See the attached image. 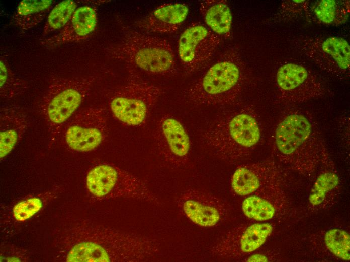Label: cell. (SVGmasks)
Instances as JSON below:
<instances>
[{
  "mask_svg": "<svg viewBox=\"0 0 350 262\" xmlns=\"http://www.w3.org/2000/svg\"><path fill=\"white\" fill-rule=\"evenodd\" d=\"M271 139L276 161L299 174L309 176L319 167H332L318 124L306 111L291 109L285 112L276 123Z\"/></svg>",
  "mask_w": 350,
  "mask_h": 262,
  "instance_id": "cell-1",
  "label": "cell"
},
{
  "mask_svg": "<svg viewBox=\"0 0 350 262\" xmlns=\"http://www.w3.org/2000/svg\"><path fill=\"white\" fill-rule=\"evenodd\" d=\"M259 117L250 107L226 112L204 129L201 139L221 159L236 163L248 157L262 139Z\"/></svg>",
  "mask_w": 350,
  "mask_h": 262,
  "instance_id": "cell-2",
  "label": "cell"
},
{
  "mask_svg": "<svg viewBox=\"0 0 350 262\" xmlns=\"http://www.w3.org/2000/svg\"><path fill=\"white\" fill-rule=\"evenodd\" d=\"M243 62L235 51L226 53L189 89L190 100L207 106L227 105L241 94L245 79Z\"/></svg>",
  "mask_w": 350,
  "mask_h": 262,
  "instance_id": "cell-3",
  "label": "cell"
},
{
  "mask_svg": "<svg viewBox=\"0 0 350 262\" xmlns=\"http://www.w3.org/2000/svg\"><path fill=\"white\" fill-rule=\"evenodd\" d=\"M108 52L112 57L150 74H167L176 67L174 54L167 40L134 30L126 31L119 42Z\"/></svg>",
  "mask_w": 350,
  "mask_h": 262,
  "instance_id": "cell-4",
  "label": "cell"
},
{
  "mask_svg": "<svg viewBox=\"0 0 350 262\" xmlns=\"http://www.w3.org/2000/svg\"><path fill=\"white\" fill-rule=\"evenodd\" d=\"M161 94L159 87L144 80L131 68L126 83L111 99V111L117 120L125 125H141L147 120Z\"/></svg>",
  "mask_w": 350,
  "mask_h": 262,
  "instance_id": "cell-5",
  "label": "cell"
},
{
  "mask_svg": "<svg viewBox=\"0 0 350 262\" xmlns=\"http://www.w3.org/2000/svg\"><path fill=\"white\" fill-rule=\"evenodd\" d=\"M95 79L93 76L60 79L49 85L40 108L52 138L61 133L64 125L75 114Z\"/></svg>",
  "mask_w": 350,
  "mask_h": 262,
  "instance_id": "cell-6",
  "label": "cell"
},
{
  "mask_svg": "<svg viewBox=\"0 0 350 262\" xmlns=\"http://www.w3.org/2000/svg\"><path fill=\"white\" fill-rule=\"evenodd\" d=\"M86 186L99 198L122 197L158 203L146 184L131 173L107 164L98 165L88 173Z\"/></svg>",
  "mask_w": 350,
  "mask_h": 262,
  "instance_id": "cell-7",
  "label": "cell"
},
{
  "mask_svg": "<svg viewBox=\"0 0 350 262\" xmlns=\"http://www.w3.org/2000/svg\"><path fill=\"white\" fill-rule=\"evenodd\" d=\"M292 45L322 70L339 78L349 76L350 47L344 39L302 36L294 39Z\"/></svg>",
  "mask_w": 350,
  "mask_h": 262,
  "instance_id": "cell-8",
  "label": "cell"
},
{
  "mask_svg": "<svg viewBox=\"0 0 350 262\" xmlns=\"http://www.w3.org/2000/svg\"><path fill=\"white\" fill-rule=\"evenodd\" d=\"M277 161L266 159L239 166L230 179L235 194L246 196L284 193L287 175Z\"/></svg>",
  "mask_w": 350,
  "mask_h": 262,
  "instance_id": "cell-9",
  "label": "cell"
},
{
  "mask_svg": "<svg viewBox=\"0 0 350 262\" xmlns=\"http://www.w3.org/2000/svg\"><path fill=\"white\" fill-rule=\"evenodd\" d=\"M275 80L278 100L286 105H298L320 98L327 92L325 84L316 73L296 63L281 66Z\"/></svg>",
  "mask_w": 350,
  "mask_h": 262,
  "instance_id": "cell-10",
  "label": "cell"
},
{
  "mask_svg": "<svg viewBox=\"0 0 350 262\" xmlns=\"http://www.w3.org/2000/svg\"><path fill=\"white\" fill-rule=\"evenodd\" d=\"M107 127L106 110L102 108L91 107L75 113L62 131L66 143L71 149L88 152L96 148L104 141Z\"/></svg>",
  "mask_w": 350,
  "mask_h": 262,
  "instance_id": "cell-11",
  "label": "cell"
},
{
  "mask_svg": "<svg viewBox=\"0 0 350 262\" xmlns=\"http://www.w3.org/2000/svg\"><path fill=\"white\" fill-rule=\"evenodd\" d=\"M221 41V37L199 23L185 29L179 40L178 54L186 73H194L208 63Z\"/></svg>",
  "mask_w": 350,
  "mask_h": 262,
  "instance_id": "cell-12",
  "label": "cell"
},
{
  "mask_svg": "<svg viewBox=\"0 0 350 262\" xmlns=\"http://www.w3.org/2000/svg\"><path fill=\"white\" fill-rule=\"evenodd\" d=\"M273 230L272 225L268 223L236 226L218 240L212 247L211 253L224 258H239L260 248Z\"/></svg>",
  "mask_w": 350,
  "mask_h": 262,
  "instance_id": "cell-13",
  "label": "cell"
},
{
  "mask_svg": "<svg viewBox=\"0 0 350 262\" xmlns=\"http://www.w3.org/2000/svg\"><path fill=\"white\" fill-rule=\"evenodd\" d=\"M154 139L160 156L169 167L178 168L186 164L190 156L191 141L179 120L169 116L162 117L157 123Z\"/></svg>",
  "mask_w": 350,
  "mask_h": 262,
  "instance_id": "cell-14",
  "label": "cell"
},
{
  "mask_svg": "<svg viewBox=\"0 0 350 262\" xmlns=\"http://www.w3.org/2000/svg\"><path fill=\"white\" fill-rule=\"evenodd\" d=\"M181 211L194 223L210 227L220 223L228 213V206L222 199L208 192L190 189L178 199Z\"/></svg>",
  "mask_w": 350,
  "mask_h": 262,
  "instance_id": "cell-15",
  "label": "cell"
},
{
  "mask_svg": "<svg viewBox=\"0 0 350 262\" xmlns=\"http://www.w3.org/2000/svg\"><path fill=\"white\" fill-rule=\"evenodd\" d=\"M97 23L95 9L89 6L80 7L76 9L63 30L58 35L46 40L45 45L57 46L85 39L95 30Z\"/></svg>",
  "mask_w": 350,
  "mask_h": 262,
  "instance_id": "cell-16",
  "label": "cell"
},
{
  "mask_svg": "<svg viewBox=\"0 0 350 262\" xmlns=\"http://www.w3.org/2000/svg\"><path fill=\"white\" fill-rule=\"evenodd\" d=\"M188 7L183 3L161 5L142 21L139 26L145 31L169 33L176 31L186 20Z\"/></svg>",
  "mask_w": 350,
  "mask_h": 262,
  "instance_id": "cell-17",
  "label": "cell"
},
{
  "mask_svg": "<svg viewBox=\"0 0 350 262\" xmlns=\"http://www.w3.org/2000/svg\"><path fill=\"white\" fill-rule=\"evenodd\" d=\"M29 119L20 109L6 108L1 115L0 157L7 155L19 142L28 127Z\"/></svg>",
  "mask_w": 350,
  "mask_h": 262,
  "instance_id": "cell-18",
  "label": "cell"
},
{
  "mask_svg": "<svg viewBox=\"0 0 350 262\" xmlns=\"http://www.w3.org/2000/svg\"><path fill=\"white\" fill-rule=\"evenodd\" d=\"M283 193L259 194L247 196L242 202V209L247 217L259 221L273 218L283 204Z\"/></svg>",
  "mask_w": 350,
  "mask_h": 262,
  "instance_id": "cell-19",
  "label": "cell"
},
{
  "mask_svg": "<svg viewBox=\"0 0 350 262\" xmlns=\"http://www.w3.org/2000/svg\"><path fill=\"white\" fill-rule=\"evenodd\" d=\"M200 11L206 24L214 33L220 37L229 36L232 25V15L225 1H203Z\"/></svg>",
  "mask_w": 350,
  "mask_h": 262,
  "instance_id": "cell-20",
  "label": "cell"
},
{
  "mask_svg": "<svg viewBox=\"0 0 350 262\" xmlns=\"http://www.w3.org/2000/svg\"><path fill=\"white\" fill-rule=\"evenodd\" d=\"M349 13V1L322 0L309 6L307 15L321 24L338 25L347 20Z\"/></svg>",
  "mask_w": 350,
  "mask_h": 262,
  "instance_id": "cell-21",
  "label": "cell"
},
{
  "mask_svg": "<svg viewBox=\"0 0 350 262\" xmlns=\"http://www.w3.org/2000/svg\"><path fill=\"white\" fill-rule=\"evenodd\" d=\"M50 0H24L18 5L16 22L24 29L30 28L39 23L52 5Z\"/></svg>",
  "mask_w": 350,
  "mask_h": 262,
  "instance_id": "cell-22",
  "label": "cell"
},
{
  "mask_svg": "<svg viewBox=\"0 0 350 262\" xmlns=\"http://www.w3.org/2000/svg\"><path fill=\"white\" fill-rule=\"evenodd\" d=\"M338 175L330 168L322 171L317 177L309 196V203L317 207L324 203L328 195L338 187Z\"/></svg>",
  "mask_w": 350,
  "mask_h": 262,
  "instance_id": "cell-23",
  "label": "cell"
},
{
  "mask_svg": "<svg viewBox=\"0 0 350 262\" xmlns=\"http://www.w3.org/2000/svg\"><path fill=\"white\" fill-rule=\"evenodd\" d=\"M76 9V3L71 0L63 1L57 4L48 16L43 34L47 35L65 27Z\"/></svg>",
  "mask_w": 350,
  "mask_h": 262,
  "instance_id": "cell-24",
  "label": "cell"
},
{
  "mask_svg": "<svg viewBox=\"0 0 350 262\" xmlns=\"http://www.w3.org/2000/svg\"><path fill=\"white\" fill-rule=\"evenodd\" d=\"M324 241L327 248L335 256L344 260L350 259L349 234L338 229H332L325 234Z\"/></svg>",
  "mask_w": 350,
  "mask_h": 262,
  "instance_id": "cell-25",
  "label": "cell"
},
{
  "mask_svg": "<svg viewBox=\"0 0 350 262\" xmlns=\"http://www.w3.org/2000/svg\"><path fill=\"white\" fill-rule=\"evenodd\" d=\"M1 94L6 98L16 96L26 88L24 81L14 76L3 60L0 61Z\"/></svg>",
  "mask_w": 350,
  "mask_h": 262,
  "instance_id": "cell-26",
  "label": "cell"
},
{
  "mask_svg": "<svg viewBox=\"0 0 350 262\" xmlns=\"http://www.w3.org/2000/svg\"><path fill=\"white\" fill-rule=\"evenodd\" d=\"M42 202L37 198H33L16 204L13 208V215L18 221H24L38 212L42 207Z\"/></svg>",
  "mask_w": 350,
  "mask_h": 262,
  "instance_id": "cell-27",
  "label": "cell"
},
{
  "mask_svg": "<svg viewBox=\"0 0 350 262\" xmlns=\"http://www.w3.org/2000/svg\"><path fill=\"white\" fill-rule=\"evenodd\" d=\"M309 6L307 1H288L282 5L278 12V18L280 20H288L302 14H307Z\"/></svg>",
  "mask_w": 350,
  "mask_h": 262,
  "instance_id": "cell-28",
  "label": "cell"
},
{
  "mask_svg": "<svg viewBox=\"0 0 350 262\" xmlns=\"http://www.w3.org/2000/svg\"><path fill=\"white\" fill-rule=\"evenodd\" d=\"M269 260L267 255L262 253H256L253 254L248 258L246 261H268Z\"/></svg>",
  "mask_w": 350,
  "mask_h": 262,
  "instance_id": "cell-29",
  "label": "cell"
}]
</instances>
